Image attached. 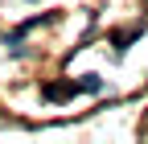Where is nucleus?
<instances>
[{"mask_svg":"<svg viewBox=\"0 0 148 144\" xmlns=\"http://www.w3.org/2000/svg\"><path fill=\"white\" fill-rule=\"evenodd\" d=\"M74 91H78V86H74V82H49L45 91H41V95H45L49 103H62V99H70Z\"/></svg>","mask_w":148,"mask_h":144,"instance_id":"obj_1","label":"nucleus"},{"mask_svg":"<svg viewBox=\"0 0 148 144\" xmlns=\"http://www.w3.org/2000/svg\"><path fill=\"white\" fill-rule=\"evenodd\" d=\"M78 86H82V91H99V86H103V82H99V74H86V78H82Z\"/></svg>","mask_w":148,"mask_h":144,"instance_id":"obj_2","label":"nucleus"}]
</instances>
